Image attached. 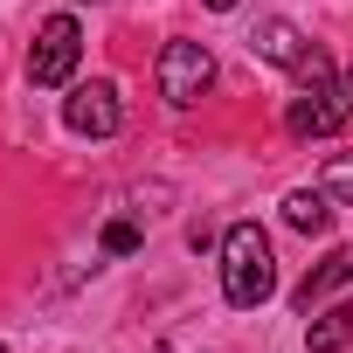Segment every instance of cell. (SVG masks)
Returning <instances> with one entry per match:
<instances>
[{"instance_id":"obj_1","label":"cell","mask_w":353,"mask_h":353,"mask_svg":"<svg viewBox=\"0 0 353 353\" xmlns=\"http://www.w3.org/2000/svg\"><path fill=\"white\" fill-rule=\"evenodd\" d=\"M222 291H229V305H243V312L277 291V256H270V236H263L256 222H236V229L222 236Z\"/></svg>"},{"instance_id":"obj_2","label":"cell","mask_w":353,"mask_h":353,"mask_svg":"<svg viewBox=\"0 0 353 353\" xmlns=\"http://www.w3.org/2000/svg\"><path fill=\"white\" fill-rule=\"evenodd\" d=\"M346 118H353V70H346V77H332V83H312V90L284 111L291 139H325V132H339Z\"/></svg>"},{"instance_id":"obj_3","label":"cell","mask_w":353,"mask_h":353,"mask_svg":"<svg viewBox=\"0 0 353 353\" xmlns=\"http://www.w3.org/2000/svg\"><path fill=\"white\" fill-rule=\"evenodd\" d=\"M77 56H83V28L70 14H49L35 28V49H28V77L35 83H70L77 77Z\"/></svg>"},{"instance_id":"obj_4","label":"cell","mask_w":353,"mask_h":353,"mask_svg":"<svg viewBox=\"0 0 353 353\" xmlns=\"http://www.w3.org/2000/svg\"><path fill=\"white\" fill-rule=\"evenodd\" d=\"M208 83H215V56L201 42H166L159 49V97L166 104H194Z\"/></svg>"},{"instance_id":"obj_5","label":"cell","mask_w":353,"mask_h":353,"mask_svg":"<svg viewBox=\"0 0 353 353\" xmlns=\"http://www.w3.org/2000/svg\"><path fill=\"white\" fill-rule=\"evenodd\" d=\"M63 125H70V132H83V139H111V132L125 125V111H118V90H111L104 77L77 83V90L63 97Z\"/></svg>"},{"instance_id":"obj_6","label":"cell","mask_w":353,"mask_h":353,"mask_svg":"<svg viewBox=\"0 0 353 353\" xmlns=\"http://www.w3.org/2000/svg\"><path fill=\"white\" fill-rule=\"evenodd\" d=\"M339 284H353V243L325 250V256H319V270H305V284H298V312H319Z\"/></svg>"},{"instance_id":"obj_7","label":"cell","mask_w":353,"mask_h":353,"mask_svg":"<svg viewBox=\"0 0 353 353\" xmlns=\"http://www.w3.org/2000/svg\"><path fill=\"white\" fill-rule=\"evenodd\" d=\"M284 222H291L298 236H325V229H332V194H325V188H298V194H284Z\"/></svg>"},{"instance_id":"obj_8","label":"cell","mask_w":353,"mask_h":353,"mask_svg":"<svg viewBox=\"0 0 353 353\" xmlns=\"http://www.w3.org/2000/svg\"><path fill=\"white\" fill-rule=\"evenodd\" d=\"M250 49H256L263 63H277V70H291V63H298V56H305L312 42H305V35H298L291 21H263V28L250 35Z\"/></svg>"},{"instance_id":"obj_9","label":"cell","mask_w":353,"mask_h":353,"mask_svg":"<svg viewBox=\"0 0 353 353\" xmlns=\"http://www.w3.org/2000/svg\"><path fill=\"white\" fill-rule=\"evenodd\" d=\"M346 339H353V305H332V312L305 332V346H312V353H339Z\"/></svg>"},{"instance_id":"obj_10","label":"cell","mask_w":353,"mask_h":353,"mask_svg":"<svg viewBox=\"0 0 353 353\" xmlns=\"http://www.w3.org/2000/svg\"><path fill=\"white\" fill-rule=\"evenodd\" d=\"M319 188H325L332 201H346V208H353V152H332V159H325V173H319Z\"/></svg>"},{"instance_id":"obj_11","label":"cell","mask_w":353,"mask_h":353,"mask_svg":"<svg viewBox=\"0 0 353 353\" xmlns=\"http://www.w3.org/2000/svg\"><path fill=\"white\" fill-rule=\"evenodd\" d=\"M291 77H298V90H312V83H332L339 70H332V56H325V49H305V56L291 63Z\"/></svg>"},{"instance_id":"obj_12","label":"cell","mask_w":353,"mask_h":353,"mask_svg":"<svg viewBox=\"0 0 353 353\" xmlns=\"http://www.w3.org/2000/svg\"><path fill=\"white\" fill-rule=\"evenodd\" d=\"M104 250H111V256H132V250H139V229H132V222H111V229H104Z\"/></svg>"},{"instance_id":"obj_13","label":"cell","mask_w":353,"mask_h":353,"mask_svg":"<svg viewBox=\"0 0 353 353\" xmlns=\"http://www.w3.org/2000/svg\"><path fill=\"white\" fill-rule=\"evenodd\" d=\"M208 8H215V14H229V8H236V0H208Z\"/></svg>"},{"instance_id":"obj_14","label":"cell","mask_w":353,"mask_h":353,"mask_svg":"<svg viewBox=\"0 0 353 353\" xmlns=\"http://www.w3.org/2000/svg\"><path fill=\"white\" fill-rule=\"evenodd\" d=\"M0 353H8V346H0Z\"/></svg>"}]
</instances>
